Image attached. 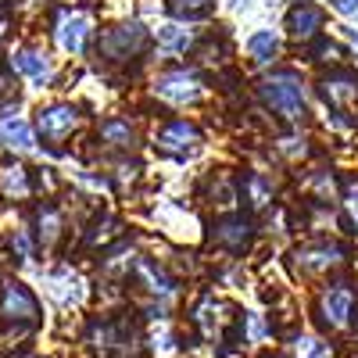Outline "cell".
<instances>
[{"label":"cell","mask_w":358,"mask_h":358,"mask_svg":"<svg viewBox=\"0 0 358 358\" xmlns=\"http://www.w3.org/2000/svg\"><path fill=\"white\" fill-rule=\"evenodd\" d=\"M258 97L265 108H273L280 118L287 122H301L308 115L305 111V90H301V79L294 72H273L258 83Z\"/></svg>","instance_id":"obj_1"},{"label":"cell","mask_w":358,"mask_h":358,"mask_svg":"<svg viewBox=\"0 0 358 358\" xmlns=\"http://www.w3.org/2000/svg\"><path fill=\"white\" fill-rule=\"evenodd\" d=\"M358 308V290L355 283H326L319 294V322L326 330H348Z\"/></svg>","instance_id":"obj_2"},{"label":"cell","mask_w":358,"mask_h":358,"mask_svg":"<svg viewBox=\"0 0 358 358\" xmlns=\"http://www.w3.org/2000/svg\"><path fill=\"white\" fill-rule=\"evenodd\" d=\"M147 43H151V36H147V29L140 22L115 25L108 33H101V54L108 62H133V57L147 50Z\"/></svg>","instance_id":"obj_3"},{"label":"cell","mask_w":358,"mask_h":358,"mask_svg":"<svg viewBox=\"0 0 358 358\" xmlns=\"http://www.w3.org/2000/svg\"><path fill=\"white\" fill-rule=\"evenodd\" d=\"M201 143V129L194 122H187V118H172V122H165L158 133H155V147L162 155L169 158H187L197 151Z\"/></svg>","instance_id":"obj_4"},{"label":"cell","mask_w":358,"mask_h":358,"mask_svg":"<svg viewBox=\"0 0 358 358\" xmlns=\"http://www.w3.org/2000/svg\"><path fill=\"white\" fill-rule=\"evenodd\" d=\"M0 319L15 322V326H36L40 305H36L33 290L25 283H4V294H0Z\"/></svg>","instance_id":"obj_5"},{"label":"cell","mask_w":358,"mask_h":358,"mask_svg":"<svg viewBox=\"0 0 358 358\" xmlns=\"http://www.w3.org/2000/svg\"><path fill=\"white\" fill-rule=\"evenodd\" d=\"M76 126H79V111H76L72 104H47V108L36 111V129H40V136H43L50 147L65 143Z\"/></svg>","instance_id":"obj_6"},{"label":"cell","mask_w":358,"mask_h":358,"mask_svg":"<svg viewBox=\"0 0 358 358\" xmlns=\"http://www.w3.org/2000/svg\"><path fill=\"white\" fill-rule=\"evenodd\" d=\"M212 244L229 251V255H244L248 244H251V236H255V222L248 215H222L212 222Z\"/></svg>","instance_id":"obj_7"},{"label":"cell","mask_w":358,"mask_h":358,"mask_svg":"<svg viewBox=\"0 0 358 358\" xmlns=\"http://www.w3.org/2000/svg\"><path fill=\"white\" fill-rule=\"evenodd\" d=\"M344 258V248L330 244V241H319V244H305L294 251V268L297 276H322Z\"/></svg>","instance_id":"obj_8"},{"label":"cell","mask_w":358,"mask_h":358,"mask_svg":"<svg viewBox=\"0 0 358 358\" xmlns=\"http://www.w3.org/2000/svg\"><path fill=\"white\" fill-rule=\"evenodd\" d=\"M155 94L172 101V104H190V101L201 97V79H197V72L172 69V72H162L155 79Z\"/></svg>","instance_id":"obj_9"},{"label":"cell","mask_w":358,"mask_h":358,"mask_svg":"<svg viewBox=\"0 0 358 358\" xmlns=\"http://www.w3.org/2000/svg\"><path fill=\"white\" fill-rule=\"evenodd\" d=\"M319 94H322V101L330 104L337 115H348V111L358 104V76H351V72L326 76V79L319 83Z\"/></svg>","instance_id":"obj_10"},{"label":"cell","mask_w":358,"mask_h":358,"mask_svg":"<svg viewBox=\"0 0 358 358\" xmlns=\"http://www.w3.org/2000/svg\"><path fill=\"white\" fill-rule=\"evenodd\" d=\"M129 280H133V287H143L151 297H172L176 294V280L151 258H136L133 268H129Z\"/></svg>","instance_id":"obj_11"},{"label":"cell","mask_w":358,"mask_h":358,"mask_svg":"<svg viewBox=\"0 0 358 358\" xmlns=\"http://www.w3.org/2000/svg\"><path fill=\"white\" fill-rule=\"evenodd\" d=\"M322 22H326V11L322 8H315V4H294L290 11H287V33H290V40H312V36H319V29H322Z\"/></svg>","instance_id":"obj_12"},{"label":"cell","mask_w":358,"mask_h":358,"mask_svg":"<svg viewBox=\"0 0 358 358\" xmlns=\"http://www.w3.org/2000/svg\"><path fill=\"white\" fill-rule=\"evenodd\" d=\"M86 36H90V22H86V15H65L62 22H57V43H62L65 50L83 54Z\"/></svg>","instance_id":"obj_13"},{"label":"cell","mask_w":358,"mask_h":358,"mask_svg":"<svg viewBox=\"0 0 358 358\" xmlns=\"http://www.w3.org/2000/svg\"><path fill=\"white\" fill-rule=\"evenodd\" d=\"M101 140L104 143H111V147H118V151H129V147H136V129H133V122L129 118H104L101 122Z\"/></svg>","instance_id":"obj_14"},{"label":"cell","mask_w":358,"mask_h":358,"mask_svg":"<svg viewBox=\"0 0 358 358\" xmlns=\"http://www.w3.org/2000/svg\"><path fill=\"white\" fill-rule=\"evenodd\" d=\"M11 69L22 72V76H29L33 83H47L50 79V62H47L40 50H18L11 57Z\"/></svg>","instance_id":"obj_15"},{"label":"cell","mask_w":358,"mask_h":358,"mask_svg":"<svg viewBox=\"0 0 358 358\" xmlns=\"http://www.w3.org/2000/svg\"><path fill=\"white\" fill-rule=\"evenodd\" d=\"M241 194H244L251 212H258V208H265L268 201H273V183H268L265 176H258V172H248L241 179Z\"/></svg>","instance_id":"obj_16"},{"label":"cell","mask_w":358,"mask_h":358,"mask_svg":"<svg viewBox=\"0 0 358 358\" xmlns=\"http://www.w3.org/2000/svg\"><path fill=\"white\" fill-rule=\"evenodd\" d=\"M62 236V212L54 204H43L36 212V241L43 248H54V241Z\"/></svg>","instance_id":"obj_17"},{"label":"cell","mask_w":358,"mask_h":358,"mask_svg":"<svg viewBox=\"0 0 358 358\" xmlns=\"http://www.w3.org/2000/svg\"><path fill=\"white\" fill-rule=\"evenodd\" d=\"M0 190L8 197H25L29 194V172L22 165H0Z\"/></svg>","instance_id":"obj_18"},{"label":"cell","mask_w":358,"mask_h":358,"mask_svg":"<svg viewBox=\"0 0 358 358\" xmlns=\"http://www.w3.org/2000/svg\"><path fill=\"white\" fill-rule=\"evenodd\" d=\"M0 140L8 147H18V151H29V147H33V129H29L22 118H8V122L0 126Z\"/></svg>","instance_id":"obj_19"},{"label":"cell","mask_w":358,"mask_h":358,"mask_svg":"<svg viewBox=\"0 0 358 358\" xmlns=\"http://www.w3.org/2000/svg\"><path fill=\"white\" fill-rule=\"evenodd\" d=\"M212 8H215V0H169V15L172 18H187V22L212 15Z\"/></svg>","instance_id":"obj_20"},{"label":"cell","mask_w":358,"mask_h":358,"mask_svg":"<svg viewBox=\"0 0 358 358\" xmlns=\"http://www.w3.org/2000/svg\"><path fill=\"white\" fill-rule=\"evenodd\" d=\"M248 54L255 57L258 65H265V62H273V57L280 54V40H276L273 33H255V36L248 40Z\"/></svg>","instance_id":"obj_21"},{"label":"cell","mask_w":358,"mask_h":358,"mask_svg":"<svg viewBox=\"0 0 358 358\" xmlns=\"http://www.w3.org/2000/svg\"><path fill=\"white\" fill-rule=\"evenodd\" d=\"M118 233H122V229H118V219H108V215H104V219H97V222H94V229L86 233V244H90V248L108 244L111 236H118Z\"/></svg>","instance_id":"obj_22"},{"label":"cell","mask_w":358,"mask_h":358,"mask_svg":"<svg viewBox=\"0 0 358 358\" xmlns=\"http://www.w3.org/2000/svg\"><path fill=\"white\" fill-rule=\"evenodd\" d=\"M158 40H162V47H169V50H187L190 33H187V29H179V25H165L162 33H158Z\"/></svg>","instance_id":"obj_23"},{"label":"cell","mask_w":358,"mask_h":358,"mask_svg":"<svg viewBox=\"0 0 358 358\" xmlns=\"http://www.w3.org/2000/svg\"><path fill=\"white\" fill-rule=\"evenodd\" d=\"M297 358H330V348H326L322 341H301Z\"/></svg>","instance_id":"obj_24"},{"label":"cell","mask_w":358,"mask_h":358,"mask_svg":"<svg viewBox=\"0 0 358 358\" xmlns=\"http://www.w3.org/2000/svg\"><path fill=\"white\" fill-rule=\"evenodd\" d=\"M344 204H348V212H351V222L358 226V187H355V183H351V190H348V201H344Z\"/></svg>","instance_id":"obj_25"},{"label":"cell","mask_w":358,"mask_h":358,"mask_svg":"<svg viewBox=\"0 0 358 358\" xmlns=\"http://www.w3.org/2000/svg\"><path fill=\"white\" fill-rule=\"evenodd\" d=\"M341 57V47H334V43H319V62H337Z\"/></svg>","instance_id":"obj_26"},{"label":"cell","mask_w":358,"mask_h":358,"mask_svg":"<svg viewBox=\"0 0 358 358\" xmlns=\"http://www.w3.org/2000/svg\"><path fill=\"white\" fill-rule=\"evenodd\" d=\"M334 8L341 15H351V11H358V0H334Z\"/></svg>","instance_id":"obj_27"},{"label":"cell","mask_w":358,"mask_h":358,"mask_svg":"<svg viewBox=\"0 0 358 358\" xmlns=\"http://www.w3.org/2000/svg\"><path fill=\"white\" fill-rule=\"evenodd\" d=\"M229 4H248V0H229Z\"/></svg>","instance_id":"obj_28"},{"label":"cell","mask_w":358,"mask_h":358,"mask_svg":"<svg viewBox=\"0 0 358 358\" xmlns=\"http://www.w3.org/2000/svg\"><path fill=\"white\" fill-rule=\"evenodd\" d=\"M25 358H40V355H25Z\"/></svg>","instance_id":"obj_29"}]
</instances>
